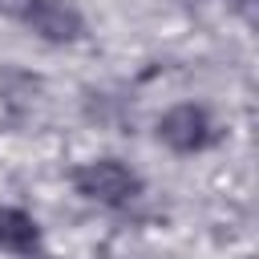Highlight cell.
I'll use <instances>...</instances> for the list:
<instances>
[{
	"label": "cell",
	"mask_w": 259,
	"mask_h": 259,
	"mask_svg": "<svg viewBox=\"0 0 259 259\" xmlns=\"http://www.w3.org/2000/svg\"><path fill=\"white\" fill-rule=\"evenodd\" d=\"M24 20L45 40H77L81 28H85L81 24V12L73 4H65V0H32L28 12H24Z\"/></svg>",
	"instance_id": "3"
},
{
	"label": "cell",
	"mask_w": 259,
	"mask_h": 259,
	"mask_svg": "<svg viewBox=\"0 0 259 259\" xmlns=\"http://www.w3.org/2000/svg\"><path fill=\"white\" fill-rule=\"evenodd\" d=\"M0 247L4 251H32L36 247V223L16 206H0Z\"/></svg>",
	"instance_id": "4"
},
{
	"label": "cell",
	"mask_w": 259,
	"mask_h": 259,
	"mask_svg": "<svg viewBox=\"0 0 259 259\" xmlns=\"http://www.w3.org/2000/svg\"><path fill=\"white\" fill-rule=\"evenodd\" d=\"M73 182H77V190H81L85 198H93V202H101V206H125V202H134L138 190H142V178H138L130 166L113 162V158L85 162V166L73 174Z\"/></svg>",
	"instance_id": "1"
},
{
	"label": "cell",
	"mask_w": 259,
	"mask_h": 259,
	"mask_svg": "<svg viewBox=\"0 0 259 259\" xmlns=\"http://www.w3.org/2000/svg\"><path fill=\"white\" fill-rule=\"evenodd\" d=\"M158 138L178 150V154H194V150H206L210 138H214V125L206 117V109L198 105H174L162 121H158Z\"/></svg>",
	"instance_id": "2"
},
{
	"label": "cell",
	"mask_w": 259,
	"mask_h": 259,
	"mask_svg": "<svg viewBox=\"0 0 259 259\" xmlns=\"http://www.w3.org/2000/svg\"><path fill=\"white\" fill-rule=\"evenodd\" d=\"M28 4H32V0H0V12H4V16H24Z\"/></svg>",
	"instance_id": "5"
}]
</instances>
